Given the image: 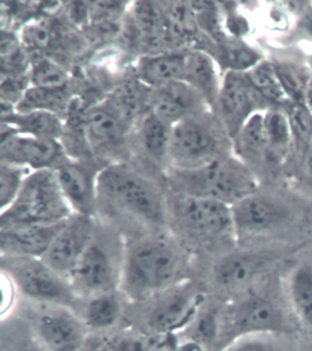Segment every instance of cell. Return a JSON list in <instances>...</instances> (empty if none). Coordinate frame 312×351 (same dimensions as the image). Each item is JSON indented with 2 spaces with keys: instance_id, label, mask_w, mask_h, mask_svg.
Returning a JSON list of instances; mask_svg holds the SVG:
<instances>
[{
  "instance_id": "obj_1",
  "label": "cell",
  "mask_w": 312,
  "mask_h": 351,
  "mask_svg": "<svg viewBox=\"0 0 312 351\" xmlns=\"http://www.w3.org/2000/svg\"><path fill=\"white\" fill-rule=\"evenodd\" d=\"M183 253L172 239L149 235L125 241L120 289L144 303L184 281Z\"/></svg>"
},
{
  "instance_id": "obj_2",
  "label": "cell",
  "mask_w": 312,
  "mask_h": 351,
  "mask_svg": "<svg viewBox=\"0 0 312 351\" xmlns=\"http://www.w3.org/2000/svg\"><path fill=\"white\" fill-rule=\"evenodd\" d=\"M104 206L148 227L168 223L167 190L127 162L103 169L97 187V208Z\"/></svg>"
},
{
  "instance_id": "obj_3",
  "label": "cell",
  "mask_w": 312,
  "mask_h": 351,
  "mask_svg": "<svg viewBox=\"0 0 312 351\" xmlns=\"http://www.w3.org/2000/svg\"><path fill=\"white\" fill-rule=\"evenodd\" d=\"M164 178L170 191L230 206L259 189L254 171L233 155L197 168H167Z\"/></svg>"
},
{
  "instance_id": "obj_4",
  "label": "cell",
  "mask_w": 312,
  "mask_h": 351,
  "mask_svg": "<svg viewBox=\"0 0 312 351\" xmlns=\"http://www.w3.org/2000/svg\"><path fill=\"white\" fill-rule=\"evenodd\" d=\"M232 155V138L207 108L173 125L167 168H197Z\"/></svg>"
},
{
  "instance_id": "obj_5",
  "label": "cell",
  "mask_w": 312,
  "mask_h": 351,
  "mask_svg": "<svg viewBox=\"0 0 312 351\" xmlns=\"http://www.w3.org/2000/svg\"><path fill=\"white\" fill-rule=\"evenodd\" d=\"M125 241L96 228L91 243L68 281L79 299L120 289Z\"/></svg>"
},
{
  "instance_id": "obj_6",
  "label": "cell",
  "mask_w": 312,
  "mask_h": 351,
  "mask_svg": "<svg viewBox=\"0 0 312 351\" xmlns=\"http://www.w3.org/2000/svg\"><path fill=\"white\" fill-rule=\"evenodd\" d=\"M53 170L32 171L12 205L1 212L0 227L21 224H53L73 215Z\"/></svg>"
},
{
  "instance_id": "obj_7",
  "label": "cell",
  "mask_w": 312,
  "mask_h": 351,
  "mask_svg": "<svg viewBox=\"0 0 312 351\" xmlns=\"http://www.w3.org/2000/svg\"><path fill=\"white\" fill-rule=\"evenodd\" d=\"M1 270L18 293L32 303L66 306L75 311L80 299L70 282L42 258L1 256Z\"/></svg>"
},
{
  "instance_id": "obj_8",
  "label": "cell",
  "mask_w": 312,
  "mask_h": 351,
  "mask_svg": "<svg viewBox=\"0 0 312 351\" xmlns=\"http://www.w3.org/2000/svg\"><path fill=\"white\" fill-rule=\"evenodd\" d=\"M168 224L172 223L190 238L211 241L233 234L231 206L207 198L167 189Z\"/></svg>"
},
{
  "instance_id": "obj_9",
  "label": "cell",
  "mask_w": 312,
  "mask_h": 351,
  "mask_svg": "<svg viewBox=\"0 0 312 351\" xmlns=\"http://www.w3.org/2000/svg\"><path fill=\"white\" fill-rule=\"evenodd\" d=\"M205 298L191 282H179L149 300L144 325L145 333L156 337L178 336L192 322Z\"/></svg>"
},
{
  "instance_id": "obj_10",
  "label": "cell",
  "mask_w": 312,
  "mask_h": 351,
  "mask_svg": "<svg viewBox=\"0 0 312 351\" xmlns=\"http://www.w3.org/2000/svg\"><path fill=\"white\" fill-rule=\"evenodd\" d=\"M82 128L86 143L96 159L109 165L126 162L129 156V134L133 127L107 100L88 108L82 115Z\"/></svg>"
},
{
  "instance_id": "obj_11",
  "label": "cell",
  "mask_w": 312,
  "mask_h": 351,
  "mask_svg": "<svg viewBox=\"0 0 312 351\" xmlns=\"http://www.w3.org/2000/svg\"><path fill=\"white\" fill-rule=\"evenodd\" d=\"M35 304V303H34ZM29 326L48 351H78L89 340V329L75 310L55 304H35Z\"/></svg>"
},
{
  "instance_id": "obj_12",
  "label": "cell",
  "mask_w": 312,
  "mask_h": 351,
  "mask_svg": "<svg viewBox=\"0 0 312 351\" xmlns=\"http://www.w3.org/2000/svg\"><path fill=\"white\" fill-rule=\"evenodd\" d=\"M287 329L286 317L278 304L263 296L250 295L233 304L222 315L220 335L229 337L230 343L242 337L276 335Z\"/></svg>"
},
{
  "instance_id": "obj_13",
  "label": "cell",
  "mask_w": 312,
  "mask_h": 351,
  "mask_svg": "<svg viewBox=\"0 0 312 351\" xmlns=\"http://www.w3.org/2000/svg\"><path fill=\"white\" fill-rule=\"evenodd\" d=\"M271 108L255 90L246 73L227 72L213 111L233 140L251 117Z\"/></svg>"
},
{
  "instance_id": "obj_14",
  "label": "cell",
  "mask_w": 312,
  "mask_h": 351,
  "mask_svg": "<svg viewBox=\"0 0 312 351\" xmlns=\"http://www.w3.org/2000/svg\"><path fill=\"white\" fill-rule=\"evenodd\" d=\"M107 165L96 158L75 159L67 156L54 169L60 189L73 214L96 217L99 178Z\"/></svg>"
},
{
  "instance_id": "obj_15",
  "label": "cell",
  "mask_w": 312,
  "mask_h": 351,
  "mask_svg": "<svg viewBox=\"0 0 312 351\" xmlns=\"http://www.w3.org/2000/svg\"><path fill=\"white\" fill-rule=\"evenodd\" d=\"M233 234L237 238L267 235L285 227L291 219L289 206L259 191L231 206Z\"/></svg>"
},
{
  "instance_id": "obj_16",
  "label": "cell",
  "mask_w": 312,
  "mask_h": 351,
  "mask_svg": "<svg viewBox=\"0 0 312 351\" xmlns=\"http://www.w3.org/2000/svg\"><path fill=\"white\" fill-rule=\"evenodd\" d=\"M68 156L61 141L21 134L1 125L0 162L31 169L54 170Z\"/></svg>"
},
{
  "instance_id": "obj_17",
  "label": "cell",
  "mask_w": 312,
  "mask_h": 351,
  "mask_svg": "<svg viewBox=\"0 0 312 351\" xmlns=\"http://www.w3.org/2000/svg\"><path fill=\"white\" fill-rule=\"evenodd\" d=\"M97 227L96 217L73 214L42 258L43 261L68 279L91 243Z\"/></svg>"
},
{
  "instance_id": "obj_18",
  "label": "cell",
  "mask_w": 312,
  "mask_h": 351,
  "mask_svg": "<svg viewBox=\"0 0 312 351\" xmlns=\"http://www.w3.org/2000/svg\"><path fill=\"white\" fill-rule=\"evenodd\" d=\"M66 220L53 224H21L0 227L1 256L42 258Z\"/></svg>"
},
{
  "instance_id": "obj_19",
  "label": "cell",
  "mask_w": 312,
  "mask_h": 351,
  "mask_svg": "<svg viewBox=\"0 0 312 351\" xmlns=\"http://www.w3.org/2000/svg\"><path fill=\"white\" fill-rule=\"evenodd\" d=\"M207 108H210L203 97L183 81L175 82L169 86L151 90L149 99L148 110L172 126Z\"/></svg>"
},
{
  "instance_id": "obj_20",
  "label": "cell",
  "mask_w": 312,
  "mask_h": 351,
  "mask_svg": "<svg viewBox=\"0 0 312 351\" xmlns=\"http://www.w3.org/2000/svg\"><path fill=\"white\" fill-rule=\"evenodd\" d=\"M166 51H188L199 45L202 32L192 2H161Z\"/></svg>"
},
{
  "instance_id": "obj_21",
  "label": "cell",
  "mask_w": 312,
  "mask_h": 351,
  "mask_svg": "<svg viewBox=\"0 0 312 351\" xmlns=\"http://www.w3.org/2000/svg\"><path fill=\"white\" fill-rule=\"evenodd\" d=\"M187 51H165L142 54L134 66V76L144 86L155 90L183 81Z\"/></svg>"
},
{
  "instance_id": "obj_22",
  "label": "cell",
  "mask_w": 312,
  "mask_h": 351,
  "mask_svg": "<svg viewBox=\"0 0 312 351\" xmlns=\"http://www.w3.org/2000/svg\"><path fill=\"white\" fill-rule=\"evenodd\" d=\"M129 19L137 32L143 54L166 51L161 2L137 1L130 7Z\"/></svg>"
},
{
  "instance_id": "obj_23",
  "label": "cell",
  "mask_w": 312,
  "mask_h": 351,
  "mask_svg": "<svg viewBox=\"0 0 312 351\" xmlns=\"http://www.w3.org/2000/svg\"><path fill=\"white\" fill-rule=\"evenodd\" d=\"M135 138L144 156L154 165L168 167L172 125L148 110L137 122Z\"/></svg>"
},
{
  "instance_id": "obj_24",
  "label": "cell",
  "mask_w": 312,
  "mask_h": 351,
  "mask_svg": "<svg viewBox=\"0 0 312 351\" xmlns=\"http://www.w3.org/2000/svg\"><path fill=\"white\" fill-rule=\"evenodd\" d=\"M218 64L205 51H187L183 81L191 86L205 99L208 107H216L222 80L219 79Z\"/></svg>"
},
{
  "instance_id": "obj_25",
  "label": "cell",
  "mask_w": 312,
  "mask_h": 351,
  "mask_svg": "<svg viewBox=\"0 0 312 351\" xmlns=\"http://www.w3.org/2000/svg\"><path fill=\"white\" fill-rule=\"evenodd\" d=\"M8 108L2 110L1 125L21 134L46 140L61 141L64 136L65 125L62 117L47 111L18 112L12 106L8 105Z\"/></svg>"
},
{
  "instance_id": "obj_26",
  "label": "cell",
  "mask_w": 312,
  "mask_h": 351,
  "mask_svg": "<svg viewBox=\"0 0 312 351\" xmlns=\"http://www.w3.org/2000/svg\"><path fill=\"white\" fill-rule=\"evenodd\" d=\"M205 51L216 60L224 73L248 72L264 60L257 49L248 45L242 39L230 35L219 43L211 40Z\"/></svg>"
},
{
  "instance_id": "obj_27",
  "label": "cell",
  "mask_w": 312,
  "mask_h": 351,
  "mask_svg": "<svg viewBox=\"0 0 312 351\" xmlns=\"http://www.w3.org/2000/svg\"><path fill=\"white\" fill-rule=\"evenodd\" d=\"M257 256L239 253L222 258L214 265V282L225 290L238 289L248 285L264 265L263 258Z\"/></svg>"
},
{
  "instance_id": "obj_28",
  "label": "cell",
  "mask_w": 312,
  "mask_h": 351,
  "mask_svg": "<svg viewBox=\"0 0 312 351\" xmlns=\"http://www.w3.org/2000/svg\"><path fill=\"white\" fill-rule=\"evenodd\" d=\"M233 154L253 170L254 166L267 165V138L264 113L255 114L233 138Z\"/></svg>"
},
{
  "instance_id": "obj_29",
  "label": "cell",
  "mask_w": 312,
  "mask_h": 351,
  "mask_svg": "<svg viewBox=\"0 0 312 351\" xmlns=\"http://www.w3.org/2000/svg\"><path fill=\"white\" fill-rule=\"evenodd\" d=\"M264 126L267 138V165H283L292 154V135L289 117L284 108L265 111Z\"/></svg>"
},
{
  "instance_id": "obj_30",
  "label": "cell",
  "mask_w": 312,
  "mask_h": 351,
  "mask_svg": "<svg viewBox=\"0 0 312 351\" xmlns=\"http://www.w3.org/2000/svg\"><path fill=\"white\" fill-rule=\"evenodd\" d=\"M82 300L85 302L78 315L89 330L103 331L112 328L123 314L119 291L100 293Z\"/></svg>"
},
{
  "instance_id": "obj_31",
  "label": "cell",
  "mask_w": 312,
  "mask_h": 351,
  "mask_svg": "<svg viewBox=\"0 0 312 351\" xmlns=\"http://www.w3.org/2000/svg\"><path fill=\"white\" fill-rule=\"evenodd\" d=\"M287 295L290 307L304 326L312 328V265L301 263L289 274Z\"/></svg>"
},
{
  "instance_id": "obj_32",
  "label": "cell",
  "mask_w": 312,
  "mask_h": 351,
  "mask_svg": "<svg viewBox=\"0 0 312 351\" xmlns=\"http://www.w3.org/2000/svg\"><path fill=\"white\" fill-rule=\"evenodd\" d=\"M72 104V97L67 88H42L29 86L16 106L15 110L18 112L47 111L64 119L69 114Z\"/></svg>"
},
{
  "instance_id": "obj_33",
  "label": "cell",
  "mask_w": 312,
  "mask_h": 351,
  "mask_svg": "<svg viewBox=\"0 0 312 351\" xmlns=\"http://www.w3.org/2000/svg\"><path fill=\"white\" fill-rule=\"evenodd\" d=\"M246 75L255 90L272 108H284L289 103L285 95L272 61L262 60Z\"/></svg>"
},
{
  "instance_id": "obj_34",
  "label": "cell",
  "mask_w": 312,
  "mask_h": 351,
  "mask_svg": "<svg viewBox=\"0 0 312 351\" xmlns=\"http://www.w3.org/2000/svg\"><path fill=\"white\" fill-rule=\"evenodd\" d=\"M284 108L291 130L292 154L300 165L312 146V113L304 104L289 102Z\"/></svg>"
},
{
  "instance_id": "obj_35",
  "label": "cell",
  "mask_w": 312,
  "mask_h": 351,
  "mask_svg": "<svg viewBox=\"0 0 312 351\" xmlns=\"http://www.w3.org/2000/svg\"><path fill=\"white\" fill-rule=\"evenodd\" d=\"M272 62L287 100L293 104L305 105L307 86L311 78L309 67L289 61Z\"/></svg>"
},
{
  "instance_id": "obj_36",
  "label": "cell",
  "mask_w": 312,
  "mask_h": 351,
  "mask_svg": "<svg viewBox=\"0 0 312 351\" xmlns=\"http://www.w3.org/2000/svg\"><path fill=\"white\" fill-rule=\"evenodd\" d=\"M29 81L31 86L42 88H67L69 75L64 65L49 56H36L31 59Z\"/></svg>"
},
{
  "instance_id": "obj_37",
  "label": "cell",
  "mask_w": 312,
  "mask_h": 351,
  "mask_svg": "<svg viewBox=\"0 0 312 351\" xmlns=\"http://www.w3.org/2000/svg\"><path fill=\"white\" fill-rule=\"evenodd\" d=\"M32 173L23 166L0 162V208L6 210L14 202L27 178Z\"/></svg>"
},
{
  "instance_id": "obj_38",
  "label": "cell",
  "mask_w": 312,
  "mask_h": 351,
  "mask_svg": "<svg viewBox=\"0 0 312 351\" xmlns=\"http://www.w3.org/2000/svg\"><path fill=\"white\" fill-rule=\"evenodd\" d=\"M220 325L221 317L216 312L200 308L183 333L186 334V339L197 340L208 348L220 336Z\"/></svg>"
},
{
  "instance_id": "obj_39",
  "label": "cell",
  "mask_w": 312,
  "mask_h": 351,
  "mask_svg": "<svg viewBox=\"0 0 312 351\" xmlns=\"http://www.w3.org/2000/svg\"><path fill=\"white\" fill-rule=\"evenodd\" d=\"M273 335H254L233 340L222 351H283Z\"/></svg>"
},
{
  "instance_id": "obj_40",
  "label": "cell",
  "mask_w": 312,
  "mask_h": 351,
  "mask_svg": "<svg viewBox=\"0 0 312 351\" xmlns=\"http://www.w3.org/2000/svg\"><path fill=\"white\" fill-rule=\"evenodd\" d=\"M8 342L12 343V344H8V348H2V350L8 351H48L35 336L31 326H29L28 334L24 332L23 337H18V339L15 337V340L12 339Z\"/></svg>"
},
{
  "instance_id": "obj_41",
  "label": "cell",
  "mask_w": 312,
  "mask_h": 351,
  "mask_svg": "<svg viewBox=\"0 0 312 351\" xmlns=\"http://www.w3.org/2000/svg\"><path fill=\"white\" fill-rule=\"evenodd\" d=\"M172 351H207V347L197 340L183 337L177 340Z\"/></svg>"
},
{
  "instance_id": "obj_42",
  "label": "cell",
  "mask_w": 312,
  "mask_h": 351,
  "mask_svg": "<svg viewBox=\"0 0 312 351\" xmlns=\"http://www.w3.org/2000/svg\"><path fill=\"white\" fill-rule=\"evenodd\" d=\"M300 167L302 169L304 174L308 176L309 178L312 179V146L304 157Z\"/></svg>"
},
{
  "instance_id": "obj_43",
  "label": "cell",
  "mask_w": 312,
  "mask_h": 351,
  "mask_svg": "<svg viewBox=\"0 0 312 351\" xmlns=\"http://www.w3.org/2000/svg\"><path fill=\"white\" fill-rule=\"evenodd\" d=\"M305 105L312 113V75L311 80L309 82L308 86H307L305 93Z\"/></svg>"
},
{
  "instance_id": "obj_44",
  "label": "cell",
  "mask_w": 312,
  "mask_h": 351,
  "mask_svg": "<svg viewBox=\"0 0 312 351\" xmlns=\"http://www.w3.org/2000/svg\"><path fill=\"white\" fill-rule=\"evenodd\" d=\"M105 344V342H104V343L101 342V343H100L99 345H97L96 348H93V347H88V344H86L85 346V347H83L82 348V350H80L78 351H104Z\"/></svg>"
},
{
  "instance_id": "obj_45",
  "label": "cell",
  "mask_w": 312,
  "mask_h": 351,
  "mask_svg": "<svg viewBox=\"0 0 312 351\" xmlns=\"http://www.w3.org/2000/svg\"><path fill=\"white\" fill-rule=\"evenodd\" d=\"M307 29L312 34V15L309 16L308 20H307Z\"/></svg>"
},
{
  "instance_id": "obj_46",
  "label": "cell",
  "mask_w": 312,
  "mask_h": 351,
  "mask_svg": "<svg viewBox=\"0 0 312 351\" xmlns=\"http://www.w3.org/2000/svg\"><path fill=\"white\" fill-rule=\"evenodd\" d=\"M309 69L311 71V75H312V56H311V58L309 60Z\"/></svg>"
},
{
  "instance_id": "obj_47",
  "label": "cell",
  "mask_w": 312,
  "mask_h": 351,
  "mask_svg": "<svg viewBox=\"0 0 312 351\" xmlns=\"http://www.w3.org/2000/svg\"><path fill=\"white\" fill-rule=\"evenodd\" d=\"M104 351H105V348H104Z\"/></svg>"
}]
</instances>
